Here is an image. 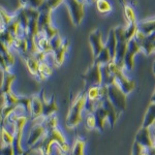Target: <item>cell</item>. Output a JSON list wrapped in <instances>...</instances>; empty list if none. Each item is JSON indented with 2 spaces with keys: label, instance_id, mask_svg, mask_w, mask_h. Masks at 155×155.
<instances>
[{
  "label": "cell",
  "instance_id": "26",
  "mask_svg": "<svg viewBox=\"0 0 155 155\" xmlns=\"http://www.w3.org/2000/svg\"><path fill=\"white\" fill-rule=\"evenodd\" d=\"M153 52H155V44H154V46H153Z\"/></svg>",
  "mask_w": 155,
  "mask_h": 155
},
{
  "label": "cell",
  "instance_id": "19",
  "mask_svg": "<svg viewBox=\"0 0 155 155\" xmlns=\"http://www.w3.org/2000/svg\"><path fill=\"white\" fill-rule=\"evenodd\" d=\"M46 0H20L23 7H32V8H39Z\"/></svg>",
  "mask_w": 155,
  "mask_h": 155
},
{
  "label": "cell",
  "instance_id": "8",
  "mask_svg": "<svg viewBox=\"0 0 155 155\" xmlns=\"http://www.w3.org/2000/svg\"><path fill=\"white\" fill-rule=\"evenodd\" d=\"M89 41L91 45L92 52H93L94 58L99 55V53L102 51V49L104 48V45L101 41V33L99 31V29H96L94 31H92L89 35Z\"/></svg>",
  "mask_w": 155,
  "mask_h": 155
},
{
  "label": "cell",
  "instance_id": "3",
  "mask_svg": "<svg viewBox=\"0 0 155 155\" xmlns=\"http://www.w3.org/2000/svg\"><path fill=\"white\" fill-rule=\"evenodd\" d=\"M126 96L127 95L122 91L121 87L114 77L113 81L107 85V97L118 110L119 113L126 109Z\"/></svg>",
  "mask_w": 155,
  "mask_h": 155
},
{
  "label": "cell",
  "instance_id": "25",
  "mask_svg": "<svg viewBox=\"0 0 155 155\" xmlns=\"http://www.w3.org/2000/svg\"><path fill=\"white\" fill-rule=\"evenodd\" d=\"M153 72H154V74H155V62H154V63H153Z\"/></svg>",
  "mask_w": 155,
  "mask_h": 155
},
{
  "label": "cell",
  "instance_id": "4",
  "mask_svg": "<svg viewBox=\"0 0 155 155\" xmlns=\"http://www.w3.org/2000/svg\"><path fill=\"white\" fill-rule=\"evenodd\" d=\"M109 68H110L111 74H113V76L115 77V79L117 80L119 86L121 87L122 91H123L126 95L128 93H130L134 88V83L131 81V80H129L125 74H124L123 68H120V67L117 65L114 61H112L109 63Z\"/></svg>",
  "mask_w": 155,
  "mask_h": 155
},
{
  "label": "cell",
  "instance_id": "5",
  "mask_svg": "<svg viewBox=\"0 0 155 155\" xmlns=\"http://www.w3.org/2000/svg\"><path fill=\"white\" fill-rule=\"evenodd\" d=\"M101 67V65L94 63L84 74H82V79L85 82V88L86 89H89L93 86H101V85H102Z\"/></svg>",
  "mask_w": 155,
  "mask_h": 155
},
{
  "label": "cell",
  "instance_id": "22",
  "mask_svg": "<svg viewBox=\"0 0 155 155\" xmlns=\"http://www.w3.org/2000/svg\"><path fill=\"white\" fill-rule=\"evenodd\" d=\"M96 5H97L98 11L101 12H107L111 11V6H110V3L107 0H97Z\"/></svg>",
  "mask_w": 155,
  "mask_h": 155
},
{
  "label": "cell",
  "instance_id": "7",
  "mask_svg": "<svg viewBox=\"0 0 155 155\" xmlns=\"http://www.w3.org/2000/svg\"><path fill=\"white\" fill-rule=\"evenodd\" d=\"M141 50H142L141 46H140L139 42L134 38H132L128 41L127 51H126L125 57H124V64H125V67L127 69H129V71L132 69L134 64V56H136Z\"/></svg>",
  "mask_w": 155,
  "mask_h": 155
},
{
  "label": "cell",
  "instance_id": "20",
  "mask_svg": "<svg viewBox=\"0 0 155 155\" xmlns=\"http://www.w3.org/2000/svg\"><path fill=\"white\" fill-rule=\"evenodd\" d=\"M120 1L123 3L124 12H125V17H126L127 21H128V23H134V22H136V17H134V12L131 9V7L128 6V5H126V4H124L123 0H120Z\"/></svg>",
  "mask_w": 155,
  "mask_h": 155
},
{
  "label": "cell",
  "instance_id": "9",
  "mask_svg": "<svg viewBox=\"0 0 155 155\" xmlns=\"http://www.w3.org/2000/svg\"><path fill=\"white\" fill-rule=\"evenodd\" d=\"M136 141L141 145H143L146 148H152L155 147L153 137L151 136L149 128H145V127H141L140 130L137 131L136 136Z\"/></svg>",
  "mask_w": 155,
  "mask_h": 155
},
{
  "label": "cell",
  "instance_id": "23",
  "mask_svg": "<svg viewBox=\"0 0 155 155\" xmlns=\"http://www.w3.org/2000/svg\"><path fill=\"white\" fill-rule=\"evenodd\" d=\"M1 155H16L14 145H5V146H2Z\"/></svg>",
  "mask_w": 155,
  "mask_h": 155
},
{
  "label": "cell",
  "instance_id": "1",
  "mask_svg": "<svg viewBox=\"0 0 155 155\" xmlns=\"http://www.w3.org/2000/svg\"><path fill=\"white\" fill-rule=\"evenodd\" d=\"M87 91H88V89L85 88L84 91L82 93L78 94L72 101L65 120L67 128H76L82 122V112L85 109L87 102Z\"/></svg>",
  "mask_w": 155,
  "mask_h": 155
},
{
  "label": "cell",
  "instance_id": "6",
  "mask_svg": "<svg viewBox=\"0 0 155 155\" xmlns=\"http://www.w3.org/2000/svg\"><path fill=\"white\" fill-rule=\"evenodd\" d=\"M64 2L68 7L72 23L74 25H79L81 23L82 18L84 16V9L82 2L80 0H64Z\"/></svg>",
  "mask_w": 155,
  "mask_h": 155
},
{
  "label": "cell",
  "instance_id": "15",
  "mask_svg": "<svg viewBox=\"0 0 155 155\" xmlns=\"http://www.w3.org/2000/svg\"><path fill=\"white\" fill-rule=\"evenodd\" d=\"M137 29L145 35H148L152 32H155V19L141 22L140 24H137Z\"/></svg>",
  "mask_w": 155,
  "mask_h": 155
},
{
  "label": "cell",
  "instance_id": "13",
  "mask_svg": "<svg viewBox=\"0 0 155 155\" xmlns=\"http://www.w3.org/2000/svg\"><path fill=\"white\" fill-rule=\"evenodd\" d=\"M154 124H155V104L151 102L150 106L148 107V109H147L146 114H145L142 127L149 128L150 126L154 125Z\"/></svg>",
  "mask_w": 155,
  "mask_h": 155
},
{
  "label": "cell",
  "instance_id": "10",
  "mask_svg": "<svg viewBox=\"0 0 155 155\" xmlns=\"http://www.w3.org/2000/svg\"><path fill=\"white\" fill-rule=\"evenodd\" d=\"M41 98V102H42V115L45 117H50L52 115H55V113L57 112V106H56V102H55V98L54 96L51 97V99L48 101L45 99V91L41 90V94H39Z\"/></svg>",
  "mask_w": 155,
  "mask_h": 155
},
{
  "label": "cell",
  "instance_id": "12",
  "mask_svg": "<svg viewBox=\"0 0 155 155\" xmlns=\"http://www.w3.org/2000/svg\"><path fill=\"white\" fill-rule=\"evenodd\" d=\"M104 46L109 50L110 54H111V56H112V59H113V61H114L115 57H116V52H117V38H116V34H115V29L110 30L107 44L104 45Z\"/></svg>",
  "mask_w": 155,
  "mask_h": 155
},
{
  "label": "cell",
  "instance_id": "11",
  "mask_svg": "<svg viewBox=\"0 0 155 155\" xmlns=\"http://www.w3.org/2000/svg\"><path fill=\"white\" fill-rule=\"evenodd\" d=\"M42 116V102L39 95L31 97V119Z\"/></svg>",
  "mask_w": 155,
  "mask_h": 155
},
{
  "label": "cell",
  "instance_id": "18",
  "mask_svg": "<svg viewBox=\"0 0 155 155\" xmlns=\"http://www.w3.org/2000/svg\"><path fill=\"white\" fill-rule=\"evenodd\" d=\"M85 126L88 130H94L97 127L95 115L93 113H87L85 117Z\"/></svg>",
  "mask_w": 155,
  "mask_h": 155
},
{
  "label": "cell",
  "instance_id": "14",
  "mask_svg": "<svg viewBox=\"0 0 155 155\" xmlns=\"http://www.w3.org/2000/svg\"><path fill=\"white\" fill-rule=\"evenodd\" d=\"M112 61H113V59H112L111 54H110L109 50L106 48V46H104L102 51L99 53L98 56L94 58V63L99 64V65H106V64H109Z\"/></svg>",
  "mask_w": 155,
  "mask_h": 155
},
{
  "label": "cell",
  "instance_id": "16",
  "mask_svg": "<svg viewBox=\"0 0 155 155\" xmlns=\"http://www.w3.org/2000/svg\"><path fill=\"white\" fill-rule=\"evenodd\" d=\"M85 144L83 139L78 137L71 149V155H85Z\"/></svg>",
  "mask_w": 155,
  "mask_h": 155
},
{
  "label": "cell",
  "instance_id": "17",
  "mask_svg": "<svg viewBox=\"0 0 155 155\" xmlns=\"http://www.w3.org/2000/svg\"><path fill=\"white\" fill-rule=\"evenodd\" d=\"M16 79V76L15 74H11V72H5V76H4V82L1 85V95H4V94L8 93L11 91V85L12 84L14 80Z\"/></svg>",
  "mask_w": 155,
  "mask_h": 155
},
{
  "label": "cell",
  "instance_id": "21",
  "mask_svg": "<svg viewBox=\"0 0 155 155\" xmlns=\"http://www.w3.org/2000/svg\"><path fill=\"white\" fill-rule=\"evenodd\" d=\"M146 150H147L146 147L143 146V145H141L140 143H137V141H134V145H132L131 155H143Z\"/></svg>",
  "mask_w": 155,
  "mask_h": 155
},
{
  "label": "cell",
  "instance_id": "2",
  "mask_svg": "<svg viewBox=\"0 0 155 155\" xmlns=\"http://www.w3.org/2000/svg\"><path fill=\"white\" fill-rule=\"evenodd\" d=\"M120 113L118 110L115 107V106L112 104V101H110V98L107 96L104 97V104L101 107H99L98 109L94 112L95 115L96 122H97V128H99V130L102 131L104 129V122L107 119L110 122L111 127H114L117 121V117Z\"/></svg>",
  "mask_w": 155,
  "mask_h": 155
},
{
  "label": "cell",
  "instance_id": "24",
  "mask_svg": "<svg viewBox=\"0 0 155 155\" xmlns=\"http://www.w3.org/2000/svg\"><path fill=\"white\" fill-rule=\"evenodd\" d=\"M151 102H153V104H155V90H154L153 94H152V97H151Z\"/></svg>",
  "mask_w": 155,
  "mask_h": 155
}]
</instances>
